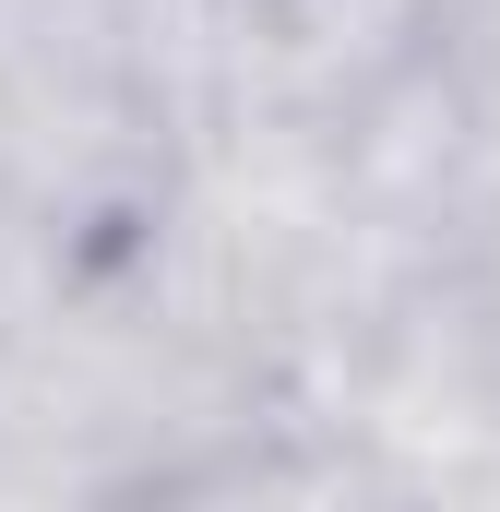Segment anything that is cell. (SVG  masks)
Here are the masks:
<instances>
[{
	"instance_id": "obj_2",
	"label": "cell",
	"mask_w": 500,
	"mask_h": 512,
	"mask_svg": "<svg viewBox=\"0 0 500 512\" xmlns=\"http://www.w3.org/2000/svg\"><path fill=\"white\" fill-rule=\"evenodd\" d=\"M429 36V0H250V108H358Z\"/></svg>"
},
{
	"instance_id": "obj_1",
	"label": "cell",
	"mask_w": 500,
	"mask_h": 512,
	"mask_svg": "<svg viewBox=\"0 0 500 512\" xmlns=\"http://www.w3.org/2000/svg\"><path fill=\"white\" fill-rule=\"evenodd\" d=\"M250 96V0H0V155L72 239H131Z\"/></svg>"
}]
</instances>
